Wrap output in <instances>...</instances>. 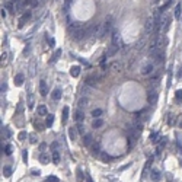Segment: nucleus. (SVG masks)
Wrapping results in <instances>:
<instances>
[{
  "label": "nucleus",
  "mask_w": 182,
  "mask_h": 182,
  "mask_svg": "<svg viewBox=\"0 0 182 182\" xmlns=\"http://www.w3.org/2000/svg\"><path fill=\"white\" fill-rule=\"evenodd\" d=\"M150 54H151V57H153V60L156 61V63H160L162 60H163V50H159V48H151V51H150Z\"/></svg>",
  "instance_id": "1"
},
{
  "label": "nucleus",
  "mask_w": 182,
  "mask_h": 182,
  "mask_svg": "<svg viewBox=\"0 0 182 182\" xmlns=\"http://www.w3.org/2000/svg\"><path fill=\"white\" fill-rule=\"evenodd\" d=\"M111 28H112V22H111V21L104 22V25H101V32H99V35L98 36H99V38H104V36L111 31Z\"/></svg>",
  "instance_id": "2"
},
{
  "label": "nucleus",
  "mask_w": 182,
  "mask_h": 182,
  "mask_svg": "<svg viewBox=\"0 0 182 182\" xmlns=\"http://www.w3.org/2000/svg\"><path fill=\"white\" fill-rule=\"evenodd\" d=\"M154 47H156V48H159V50H163V47H165V38H163V35H157V36H156Z\"/></svg>",
  "instance_id": "3"
},
{
  "label": "nucleus",
  "mask_w": 182,
  "mask_h": 182,
  "mask_svg": "<svg viewBox=\"0 0 182 182\" xmlns=\"http://www.w3.org/2000/svg\"><path fill=\"white\" fill-rule=\"evenodd\" d=\"M154 18H149L147 22H146V34H150L153 31V26H154Z\"/></svg>",
  "instance_id": "4"
},
{
  "label": "nucleus",
  "mask_w": 182,
  "mask_h": 182,
  "mask_svg": "<svg viewBox=\"0 0 182 182\" xmlns=\"http://www.w3.org/2000/svg\"><path fill=\"white\" fill-rule=\"evenodd\" d=\"M117 51H118V44H112L108 48V51L105 53V57H112V55H115Z\"/></svg>",
  "instance_id": "5"
},
{
  "label": "nucleus",
  "mask_w": 182,
  "mask_h": 182,
  "mask_svg": "<svg viewBox=\"0 0 182 182\" xmlns=\"http://www.w3.org/2000/svg\"><path fill=\"white\" fill-rule=\"evenodd\" d=\"M39 93H41L42 96H47V93H48V87H47L45 80H41V82H39Z\"/></svg>",
  "instance_id": "6"
},
{
  "label": "nucleus",
  "mask_w": 182,
  "mask_h": 182,
  "mask_svg": "<svg viewBox=\"0 0 182 182\" xmlns=\"http://www.w3.org/2000/svg\"><path fill=\"white\" fill-rule=\"evenodd\" d=\"M154 69V66L151 64V63H149V64H146V66H143V69H141V74H149V73H151V70Z\"/></svg>",
  "instance_id": "7"
},
{
  "label": "nucleus",
  "mask_w": 182,
  "mask_h": 182,
  "mask_svg": "<svg viewBox=\"0 0 182 182\" xmlns=\"http://www.w3.org/2000/svg\"><path fill=\"white\" fill-rule=\"evenodd\" d=\"M23 80H25V76H23L22 73L16 74V77H15V83H16V86H21V85L23 83Z\"/></svg>",
  "instance_id": "8"
},
{
  "label": "nucleus",
  "mask_w": 182,
  "mask_h": 182,
  "mask_svg": "<svg viewBox=\"0 0 182 182\" xmlns=\"http://www.w3.org/2000/svg\"><path fill=\"white\" fill-rule=\"evenodd\" d=\"M156 101H157V93L153 92V90H150L149 92V102L150 104H156Z\"/></svg>",
  "instance_id": "9"
},
{
  "label": "nucleus",
  "mask_w": 182,
  "mask_h": 182,
  "mask_svg": "<svg viewBox=\"0 0 182 182\" xmlns=\"http://www.w3.org/2000/svg\"><path fill=\"white\" fill-rule=\"evenodd\" d=\"M102 125H104V121H102L101 118H95L93 122H92V127H93V128H101Z\"/></svg>",
  "instance_id": "10"
},
{
  "label": "nucleus",
  "mask_w": 182,
  "mask_h": 182,
  "mask_svg": "<svg viewBox=\"0 0 182 182\" xmlns=\"http://www.w3.org/2000/svg\"><path fill=\"white\" fill-rule=\"evenodd\" d=\"M83 119H85V114H83L82 109H79V111L76 112V121H77V122H82Z\"/></svg>",
  "instance_id": "11"
},
{
  "label": "nucleus",
  "mask_w": 182,
  "mask_h": 182,
  "mask_svg": "<svg viewBox=\"0 0 182 182\" xmlns=\"http://www.w3.org/2000/svg\"><path fill=\"white\" fill-rule=\"evenodd\" d=\"M38 115H47L48 114V111H47V107L45 105H38Z\"/></svg>",
  "instance_id": "12"
},
{
  "label": "nucleus",
  "mask_w": 182,
  "mask_h": 182,
  "mask_svg": "<svg viewBox=\"0 0 182 182\" xmlns=\"http://www.w3.org/2000/svg\"><path fill=\"white\" fill-rule=\"evenodd\" d=\"M87 104H89V101H87V98H82L80 101H79V109H83L87 107Z\"/></svg>",
  "instance_id": "13"
},
{
  "label": "nucleus",
  "mask_w": 182,
  "mask_h": 182,
  "mask_svg": "<svg viewBox=\"0 0 182 182\" xmlns=\"http://www.w3.org/2000/svg\"><path fill=\"white\" fill-rule=\"evenodd\" d=\"M53 99H54V101L61 99V90H60V89H54V92H53Z\"/></svg>",
  "instance_id": "14"
},
{
  "label": "nucleus",
  "mask_w": 182,
  "mask_h": 182,
  "mask_svg": "<svg viewBox=\"0 0 182 182\" xmlns=\"http://www.w3.org/2000/svg\"><path fill=\"white\" fill-rule=\"evenodd\" d=\"M67 119H69V107H64L63 108V122L66 124Z\"/></svg>",
  "instance_id": "15"
},
{
  "label": "nucleus",
  "mask_w": 182,
  "mask_h": 182,
  "mask_svg": "<svg viewBox=\"0 0 182 182\" xmlns=\"http://www.w3.org/2000/svg\"><path fill=\"white\" fill-rule=\"evenodd\" d=\"M76 136H77V133H76V128H69V137H70V140L74 141L76 140Z\"/></svg>",
  "instance_id": "16"
},
{
  "label": "nucleus",
  "mask_w": 182,
  "mask_h": 182,
  "mask_svg": "<svg viewBox=\"0 0 182 182\" xmlns=\"http://www.w3.org/2000/svg\"><path fill=\"white\" fill-rule=\"evenodd\" d=\"M70 74H72L73 77H77V76L80 74V67H77V66L72 67V70H70Z\"/></svg>",
  "instance_id": "17"
},
{
  "label": "nucleus",
  "mask_w": 182,
  "mask_h": 182,
  "mask_svg": "<svg viewBox=\"0 0 182 182\" xmlns=\"http://www.w3.org/2000/svg\"><path fill=\"white\" fill-rule=\"evenodd\" d=\"M53 162L57 165V163H60V153L55 150V151H53Z\"/></svg>",
  "instance_id": "18"
},
{
  "label": "nucleus",
  "mask_w": 182,
  "mask_h": 182,
  "mask_svg": "<svg viewBox=\"0 0 182 182\" xmlns=\"http://www.w3.org/2000/svg\"><path fill=\"white\" fill-rule=\"evenodd\" d=\"M181 16H182V9H181V4H178L175 7V18L176 19H181Z\"/></svg>",
  "instance_id": "19"
},
{
  "label": "nucleus",
  "mask_w": 182,
  "mask_h": 182,
  "mask_svg": "<svg viewBox=\"0 0 182 182\" xmlns=\"http://www.w3.org/2000/svg\"><path fill=\"white\" fill-rule=\"evenodd\" d=\"M29 18H31V12H26V13H23V16L21 18V25H23V23H25V22H26Z\"/></svg>",
  "instance_id": "20"
},
{
  "label": "nucleus",
  "mask_w": 182,
  "mask_h": 182,
  "mask_svg": "<svg viewBox=\"0 0 182 182\" xmlns=\"http://www.w3.org/2000/svg\"><path fill=\"white\" fill-rule=\"evenodd\" d=\"M134 128H136V131H140L141 128H143V122L141 121H139V119H136L134 121V125H133Z\"/></svg>",
  "instance_id": "21"
},
{
  "label": "nucleus",
  "mask_w": 182,
  "mask_h": 182,
  "mask_svg": "<svg viewBox=\"0 0 182 182\" xmlns=\"http://www.w3.org/2000/svg\"><path fill=\"white\" fill-rule=\"evenodd\" d=\"M118 41H119V32L114 31V34H112V44H118Z\"/></svg>",
  "instance_id": "22"
},
{
  "label": "nucleus",
  "mask_w": 182,
  "mask_h": 182,
  "mask_svg": "<svg viewBox=\"0 0 182 182\" xmlns=\"http://www.w3.org/2000/svg\"><path fill=\"white\" fill-rule=\"evenodd\" d=\"M96 80H98V77H95V76H89V77L86 79V85H95Z\"/></svg>",
  "instance_id": "23"
},
{
  "label": "nucleus",
  "mask_w": 182,
  "mask_h": 182,
  "mask_svg": "<svg viewBox=\"0 0 182 182\" xmlns=\"http://www.w3.org/2000/svg\"><path fill=\"white\" fill-rule=\"evenodd\" d=\"M151 179H153V181H159V179H160V173H159V172H157V171H153V172H151Z\"/></svg>",
  "instance_id": "24"
},
{
  "label": "nucleus",
  "mask_w": 182,
  "mask_h": 182,
  "mask_svg": "<svg viewBox=\"0 0 182 182\" xmlns=\"http://www.w3.org/2000/svg\"><path fill=\"white\" fill-rule=\"evenodd\" d=\"M60 55H61V50H60V48H58V50H57V51H55V53H54V55H53V60H51V61H53V63H54V61H57V60H58V57H60Z\"/></svg>",
  "instance_id": "25"
},
{
  "label": "nucleus",
  "mask_w": 182,
  "mask_h": 182,
  "mask_svg": "<svg viewBox=\"0 0 182 182\" xmlns=\"http://www.w3.org/2000/svg\"><path fill=\"white\" fill-rule=\"evenodd\" d=\"M101 115H102V109H93V111H92V117L99 118Z\"/></svg>",
  "instance_id": "26"
},
{
  "label": "nucleus",
  "mask_w": 182,
  "mask_h": 182,
  "mask_svg": "<svg viewBox=\"0 0 182 182\" xmlns=\"http://www.w3.org/2000/svg\"><path fill=\"white\" fill-rule=\"evenodd\" d=\"M39 160L42 162V163H48V156H47V153H41V156H39Z\"/></svg>",
  "instance_id": "27"
},
{
  "label": "nucleus",
  "mask_w": 182,
  "mask_h": 182,
  "mask_svg": "<svg viewBox=\"0 0 182 182\" xmlns=\"http://www.w3.org/2000/svg\"><path fill=\"white\" fill-rule=\"evenodd\" d=\"M83 143H85V146H89L90 143H92V137H90L89 134L85 136V137H83Z\"/></svg>",
  "instance_id": "28"
},
{
  "label": "nucleus",
  "mask_w": 182,
  "mask_h": 182,
  "mask_svg": "<svg viewBox=\"0 0 182 182\" xmlns=\"http://www.w3.org/2000/svg\"><path fill=\"white\" fill-rule=\"evenodd\" d=\"M29 76H35V61L31 63V67H29Z\"/></svg>",
  "instance_id": "29"
},
{
  "label": "nucleus",
  "mask_w": 182,
  "mask_h": 182,
  "mask_svg": "<svg viewBox=\"0 0 182 182\" xmlns=\"http://www.w3.org/2000/svg\"><path fill=\"white\" fill-rule=\"evenodd\" d=\"M53 122H54V115H48L47 117V125H53Z\"/></svg>",
  "instance_id": "30"
},
{
  "label": "nucleus",
  "mask_w": 182,
  "mask_h": 182,
  "mask_svg": "<svg viewBox=\"0 0 182 182\" xmlns=\"http://www.w3.org/2000/svg\"><path fill=\"white\" fill-rule=\"evenodd\" d=\"M3 134H4V137H6V139H10V136H12L10 130H9V128H6V127L3 128Z\"/></svg>",
  "instance_id": "31"
},
{
  "label": "nucleus",
  "mask_w": 182,
  "mask_h": 182,
  "mask_svg": "<svg viewBox=\"0 0 182 182\" xmlns=\"http://www.w3.org/2000/svg\"><path fill=\"white\" fill-rule=\"evenodd\" d=\"M3 173H4L6 178H9V176L12 175V169H10V168H4V169H3Z\"/></svg>",
  "instance_id": "32"
},
{
  "label": "nucleus",
  "mask_w": 182,
  "mask_h": 182,
  "mask_svg": "<svg viewBox=\"0 0 182 182\" xmlns=\"http://www.w3.org/2000/svg\"><path fill=\"white\" fill-rule=\"evenodd\" d=\"M4 9H9V10H15V7H13V3H12V0H7V3H6V7Z\"/></svg>",
  "instance_id": "33"
},
{
  "label": "nucleus",
  "mask_w": 182,
  "mask_h": 182,
  "mask_svg": "<svg viewBox=\"0 0 182 182\" xmlns=\"http://www.w3.org/2000/svg\"><path fill=\"white\" fill-rule=\"evenodd\" d=\"M98 153H99V146L95 144L93 147H92V154H93V156H96Z\"/></svg>",
  "instance_id": "34"
},
{
  "label": "nucleus",
  "mask_w": 182,
  "mask_h": 182,
  "mask_svg": "<svg viewBox=\"0 0 182 182\" xmlns=\"http://www.w3.org/2000/svg\"><path fill=\"white\" fill-rule=\"evenodd\" d=\"M111 70L118 72V70H119V63H112V64H111Z\"/></svg>",
  "instance_id": "35"
},
{
  "label": "nucleus",
  "mask_w": 182,
  "mask_h": 182,
  "mask_svg": "<svg viewBox=\"0 0 182 182\" xmlns=\"http://www.w3.org/2000/svg\"><path fill=\"white\" fill-rule=\"evenodd\" d=\"M77 182H83V173H82L80 169L77 171Z\"/></svg>",
  "instance_id": "36"
},
{
  "label": "nucleus",
  "mask_w": 182,
  "mask_h": 182,
  "mask_svg": "<svg viewBox=\"0 0 182 182\" xmlns=\"http://www.w3.org/2000/svg\"><path fill=\"white\" fill-rule=\"evenodd\" d=\"M25 3H26V4H29V6H35L38 1H36V0H25Z\"/></svg>",
  "instance_id": "37"
},
{
  "label": "nucleus",
  "mask_w": 182,
  "mask_h": 182,
  "mask_svg": "<svg viewBox=\"0 0 182 182\" xmlns=\"http://www.w3.org/2000/svg\"><path fill=\"white\" fill-rule=\"evenodd\" d=\"M4 153H6V154H10V153H12V146H6V147H4Z\"/></svg>",
  "instance_id": "38"
},
{
  "label": "nucleus",
  "mask_w": 182,
  "mask_h": 182,
  "mask_svg": "<svg viewBox=\"0 0 182 182\" xmlns=\"http://www.w3.org/2000/svg\"><path fill=\"white\" fill-rule=\"evenodd\" d=\"M29 139H31V143H32V144H35L36 141H38V140H36V136H35V134H31V136H29Z\"/></svg>",
  "instance_id": "39"
},
{
  "label": "nucleus",
  "mask_w": 182,
  "mask_h": 182,
  "mask_svg": "<svg viewBox=\"0 0 182 182\" xmlns=\"http://www.w3.org/2000/svg\"><path fill=\"white\" fill-rule=\"evenodd\" d=\"M176 101H179V102L182 101V90H178V92H176Z\"/></svg>",
  "instance_id": "40"
},
{
  "label": "nucleus",
  "mask_w": 182,
  "mask_h": 182,
  "mask_svg": "<svg viewBox=\"0 0 182 182\" xmlns=\"http://www.w3.org/2000/svg\"><path fill=\"white\" fill-rule=\"evenodd\" d=\"M47 182H58V179H57L55 176H48V178H47Z\"/></svg>",
  "instance_id": "41"
},
{
  "label": "nucleus",
  "mask_w": 182,
  "mask_h": 182,
  "mask_svg": "<svg viewBox=\"0 0 182 182\" xmlns=\"http://www.w3.org/2000/svg\"><path fill=\"white\" fill-rule=\"evenodd\" d=\"M176 77L182 79V67H178V72H176Z\"/></svg>",
  "instance_id": "42"
},
{
  "label": "nucleus",
  "mask_w": 182,
  "mask_h": 182,
  "mask_svg": "<svg viewBox=\"0 0 182 182\" xmlns=\"http://www.w3.org/2000/svg\"><path fill=\"white\" fill-rule=\"evenodd\" d=\"M26 139V133L25 131H22L21 134H19V140H25Z\"/></svg>",
  "instance_id": "43"
},
{
  "label": "nucleus",
  "mask_w": 182,
  "mask_h": 182,
  "mask_svg": "<svg viewBox=\"0 0 182 182\" xmlns=\"http://www.w3.org/2000/svg\"><path fill=\"white\" fill-rule=\"evenodd\" d=\"M77 130H79V133H83V125H82V122H79V125H77Z\"/></svg>",
  "instance_id": "44"
},
{
  "label": "nucleus",
  "mask_w": 182,
  "mask_h": 182,
  "mask_svg": "<svg viewBox=\"0 0 182 182\" xmlns=\"http://www.w3.org/2000/svg\"><path fill=\"white\" fill-rule=\"evenodd\" d=\"M57 147H58V144H57V143H53V144H51V149H53V151H55V150H57Z\"/></svg>",
  "instance_id": "45"
},
{
  "label": "nucleus",
  "mask_w": 182,
  "mask_h": 182,
  "mask_svg": "<svg viewBox=\"0 0 182 182\" xmlns=\"http://www.w3.org/2000/svg\"><path fill=\"white\" fill-rule=\"evenodd\" d=\"M23 160H25V162L28 160V153H26V150H23Z\"/></svg>",
  "instance_id": "46"
},
{
  "label": "nucleus",
  "mask_w": 182,
  "mask_h": 182,
  "mask_svg": "<svg viewBox=\"0 0 182 182\" xmlns=\"http://www.w3.org/2000/svg\"><path fill=\"white\" fill-rule=\"evenodd\" d=\"M1 18H6V9L4 7L1 9Z\"/></svg>",
  "instance_id": "47"
},
{
  "label": "nucleus",
  "mask_w": 182,
  "mask_h": 182,
  "mask_svg": "<svg viewBox=\"0 0 182 182\" xmlns=\"http://www.w3.org/2000/svg\"><path fill=\"white\" fill-rule=\"evenodd\" d=\"M6 57H7V54L3 53V54H1V61H6Z\"/></svg>",
  "instance_id": "48"
},
{
  "label": "nucleus",
  "mask_w": 182,
  "mask_h": 182,
  "mask_svg": "<svg viewBox=\"0 0 182 182\" xmlns=\"http://www.w3.org/2000/svg\"><path fill=\"white\" fill-rule=\"evenodd\" d=\"M87 182H92V179H90V178H87Z\"/></svg>",
  "instance_id": "49"
}]
</instances>
